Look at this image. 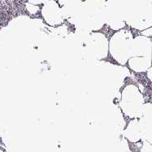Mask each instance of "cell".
<instances>
[{
  "label": "cell",
  "instance_id": "obj_8",
  "mask_svg": "<svg viewBox=\"0 0 152 152\" xmlns=\"http://www.w3.org/2000/svg\"><path fill=\"white\" fill-rule=\"evenodd\" d=\"M83 0H59L63 16L64 18L74 19L81 8Z\"/></svg>",
  "mask_w": 152,
  "mask_h": 152
},
{
  "label": "cell",
  "instance_id": "obj_10",
  "mask_svg": "<svg viewBox=\"0 0 152 152\" xmlns=\"http://www.w3.org/2000/svg\"><path fill=\"white\" fill-rule=\"evenodd\" d=\"M142 35L143 36H146V37H151L152 36V27H150V28H146V29H144L142 31Z\"/></svg>",
  "mask_w": 152,
  "mask_h": 152
},
{
  "label": "cell",
  "instance_id": "obj_12",
  "mask_svg": "<svg viewBox=\"0 0 152 152\" xmlns=\"http://www.w3.org/2000/svg\"><path fill=\"white\" fill-rule=\"evenodd\" d=\"M147 77H148V78H149L150 80H151V81L152 82V67H151V68L147 70Z\"/></svg>",
  "mask_w": 152,
  "mask_h": 152
},
{
  "label": "cell",
  "instance_id": "obj_9",
  "mask_svg": "<svg viewBox=\"0 0 152 152\" xmlns=\"http://www.w3.org/2000/svg\"><path fill=\"white\" fill-rule=\"evenodd\" d=\"M140 121L152 128V103H144Z\"/></svg>",
  "mask_w": 152,
  "mask_h": 152
},
{
  "label": "cell",
  "instance_id": "obj_4",
  "mask_svg": "<svg viewBox=\"0 0 152 152\" xmlns=\"http://www.w3.org/2000/svg\"><path fill=\"white\" fill-rule=\"evenodd\" d=\"M134 37L129 30L121 29L114 34L109 42V50L112 57L121 64H125L130 59Z\"/></svg>",
  "mask_w": 152,
  "mask_h": 152
},
{
  "label": "cell",
  "instance_id": "obj_5",
  "mask_svg": "<svg viewBox=\"0 0 152 152\" xmlns=\"http://www.w3.org/2000/svg\"><path fill=\"white\" fill-rule=\"evenodd\" d=\"M144 105V98L139 90L134 85H129L122 92L121 106L123 112L132 118L140 117Z\"/></svg>",
  "mask_w": 152,
  "mask_h": 152
},
{
  "label": "cell",
  "instance_id": "obj_6",
  "mask_svg": "<svg viewBox=\"0 0 152 152\" xmlns=\"http://www.w3.org/2000/svg\"><path fill=\"white\" fill-rule=\"evenodd\" d=\"M42 14L45 21L50 25H59L64 22L61 7L59 3L55 0H48L44 3L43 7L42 9Z\"/></svg>",
  "mask_w": 152,
  "mask_h": 152
},
{
  "label": "cell",
  "instance_id": "obj_13",
  "mask_svg": "<svg viewBox=\"0 0 152 152\" xmlns=\"http://www.w3.org/2000/svg\"><path fill=\"white\" fill-rule=\"evenodd\" d=\"M151 60H152V47H151Z\"/></svg>",
  "mask_w": 152,
  "mask_h": 152
},
{
  "label": "cell",
  "instance_id": "obj_7",
  "mask_svg": "<svg viewBox=\"0 0 152 152\" xmlns=\"http://www.w3.org/2000/svg\"><path fill=\"white\" fill-rule=\"evenodd\" d=\"M92 41L90 44L91 50L97 58H104L107 55L109 49L108 41L104 35L99 33H94L92 34Z\"/></svg>",
  "mask_w": 152,
  "mask_h": 152
},
{
  "label": "cell",
  "instance_id": "obj_3",
  "mask_svg": "<svg viewBox=\"0 0 152 152\" xmlns=\"http://www.w3.org/2000/svg\"><path fill=\"white\" fill-rule=\"evenodd\" d=\"M152 41L146 36H137L134 39L133 50L129 59V68L137 72L147 71L152 65Z\"/></svg>",
  "mask_w": 152,
  "mask_h": 152
},
{
  "label": "cell",
  "instance_id": "obj_1",
  "mask_svg": "<svg viewBox=\"0 0 152 152\" xmlns=\"http://www.w3.org/2000/svg\"><path fill=\"white\" fill-rule=\"evenodd\" d=\"M106 15L144 30L152 26V0H107Z\"/></svg>",
  "mask_w": 152,
  "mask_h": 152
},
{
  "label": "cell",
  "instance_id": "obj_11",
  "mask_svg": "<svg viewBox=\"0 0 152 152\" xmlns=\"http://www.w3.org/2000/svg\"><path fill=\"white\" fill-rule=\"evenodd\" d=\"M29 1L34 4H42V3H47L48 0H29Z\"/></svg>",
  "mask_w": 152,
  "mask_h": 152
},
{
  "label": "cell",
  "instance_id": "obj_2",
  "mask_svg": "<svg viewBox=\"0 0 152 152\" xmlns=\"http://www.w3.org/2000/svg\"><path fill=\"white\" fill-rule=\"evenodd\" d=\"M106 0H85L73 20L92 28H100L106 21Z\"/></svg>",
  "mask_w": 152,
  "mask_h": 152
}]
</instances>
